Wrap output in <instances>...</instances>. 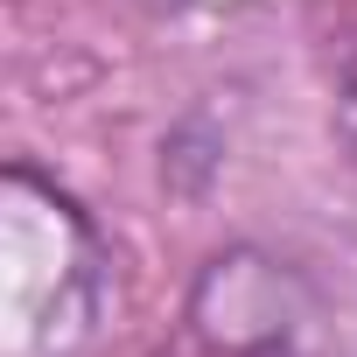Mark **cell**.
Listing matches in <instances>:
<instances>
[{
	"mask_svg": "<svg viewBox=\"0 0 357 357\" xmlns=\"http://www.w3.org/2000/svg\"><path fill=\"white\" fill-rule=\"evenodd\" d=\"M105 308V245L36 168L0 175V357H84Z\"/></svg>",
	"mask_w": 357,
	"mask_h": 357,
	"instance_id": "obj_1",
	"label": "cell"
},
{
	"mask_svg": "<svg viewBox=\"0 0 357 357\" xmlns=\"http://www.w3.org/2000/svg\"><path fill=\"white\" fill-rule=\"evenodd\" d=\"M329 119H336V140L350 147V161H357V36L343 43V63H336V105H329Z\"/></svg>",
	"mask_w": 357,
	"mask_h": 357,
	"instance_id": "obj_3",
	"label": "cell"
},
{
	"mask_svg": "<svg viewBox=\"0 0 357 357\" xmlns=\"http://www.w3.org/2000/svg\"><path fill=\"white\" fill-rule=\"evenodd\" d=\"M175 357H343V336L301 266L259 245H231L197 273Z\"/></svg>",
	"mask_w": 357,
	"mask_h": 357,
	"instance_id": "obj_2",
	"label": "cell"
}]
</instances>
